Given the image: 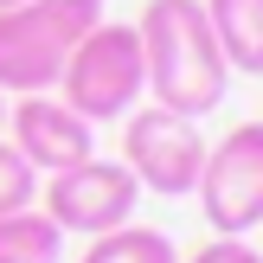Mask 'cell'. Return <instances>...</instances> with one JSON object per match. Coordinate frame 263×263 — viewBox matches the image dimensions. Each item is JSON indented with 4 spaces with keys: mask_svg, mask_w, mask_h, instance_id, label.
Masks as SVG:
<instances>
[{
    "mask_svg": "<svg viewBox=\"0 0 263 263\" xmlns=\"http://www.w3.org/2000/svg\"><path fill=\"white\" fill-rule=\"evenodd\" d=\"M141 32V64H148V97L180 116H212L225 103L231 64L205 26L199 0H148L135 20Z\"/></svg>",
    "mask_w": 263,
    "mask_h": 263,
    "instance_id": "obj_1",
    "label": "cell"
},
{
    "mask_svg": "<svg viewBox=\"0 0 263 263\" xmlns=\"http://www.w3.org/2000/svg\"><path fill=\"white\" fill-rule=\"evenodd\" d=\"M58 97L71 103L84 122H122L141 97H148V64H141V32L122 20H103L64 51Z\"/></svg>",
    "mask_w": 263,
    "mask_h": 263,
    "instance_id": "obj_2",
    "label": "cell"
},
{
    "mask_svg": "<svg viewBox=\"0 0 263 263\" xmlns=\"http://www.w3.org/2000/svg\"><path fill=\"white\" fill-rule=\"evenodd\" d=\"M122 167L141 180V193L186 199V193L199 186V167H205L199 116L161 109V103H135V109L122 116Z\"/></svg>",
    "mask_w": 263,
    "mask_h": 263,
    "instance_id": "obj_3",
    "label": "cell"
},
{
    "mask_svg": "<svg viewBox=\"0 0 263 263\" xmlns=\"http://www.w3.org/2000/svg\"><path fill=\"white\" fill-rule=\"evenodd\" d=\"M39 212L58 231H77V238H97V231H116L135 218L141 205V180L128 174L122 161H103V154H84V161L58 167V174L39 180Z\"/></svg>",
    "mask_w": 263,
    "mask_h": 263,
    "instance_id": "obj_4",
    "label": "cell"
},
{
    "mask_svg": "<svg viewBox=\"0 0 263 263\" xmlns=\"http://www.w3.org/2000/svg\"><path fill=\"white\" fill-rule=\"evenodd\" d=\"M193 193L218 238H244L263 225V116L238 122L225 141H205V167Z\"/></svg>",
    "mask_w": 263,
    "mask_h": 263,
    "instance_id": "obj_5",
    "label": "cell"
},
{
    "mask_svg": "<svg viewBox=\"0 0 263 263\" xmlns=\"http://www.w3.org/2000/svg\"><path fill=\"white\" fill-rule=\"evenodd\" d=\"M0 135H7L13 148L39 167V180L58 174V167H71V161H84V154H97V122H84L58 90L13 97V103H7V128H0Z\"/></svg>",
    "mask_w": 263,
    "mask_h": 263,
    "instance_id": "obj_6",
    "label": "cell"
},
{
    "mask_svg": "<svg viewBox=\"0 0 263 263\" xmlns=\"http://www.w3.org/2000/svg\"><path fill=\"white\" fill-rule=\"evenodd\" d=\"M64 39L39 20V7H0V90L7 97H39V90H58L64 71Z\"/></svg>",
    "mask_w": 263,
    "mask_h": 263,
    "instance_id": "obj_7",
    "label": "cell"
},
{
    "mask_svg": "<svg viewBox=\"0 0 263 263\" xmlns=\"http://www.w3.org/2000/svg\"><path fill=\"white\" fill-rule=\"evenodd\" d=\"M231 71L263 77V0H199Z\"/></svg>",
    "mask_w": 263,
    "mask_h": 263,
    "instance_id": "obj_8",
    "label": "cell"
},
{
    "mask_svg": "<svg viewBox=\"0 0 263 263\" xmlns=\"http://www.w3.org/2000/svg\"><path fill=\"white\" fill-rule=\"evenodd\" d=\"M58 257H64V231L39 205L0 212V263H58Z\"/></svg>",
    "mask_w": 263,
    "mask_h": 263,
    "instance_id": "obj_9",
    "label": "cell"
},
{
    "mask_svg": "<svg viewBox=\"0 0 263 263\" xmlns=\"http://www.w3.org/2000/svg\"><path fill=\"white\" fill-rule=\"evenodd\" d=\"M77 263H180V257H174V238H167V231L128 218V225H116V231H97Z\"/></svg>",
    "mask_w": 263,
    "mask_h": 263,
    "instance_id": "obj_10",
    "label": "cell"
},
{
    "mask_svg": "<svg viewBox=\"0 0 263 263\" xmlns=\"http://www.w3.org/2000/svg\"><path fill=\"white\" fill-rule=\"evenodd\" d=\"M32 7H39V20H45L64 45H77L84 32H97V26L109 20V0H32Z\"/></svg>",
    "mask_w": 263,
    "mask_h": 263,
    "instance_id": "obj_11",
    "label": "cell"
},
{
    "mask_svg": "<svg viewBox=\"0 0 263 263\" xmlns=\"http://www.w3.org/2000/svg\"><path fill=\"white\" fill-rule=\"evenodd\" d=\"M39 199V167L0 135V212H20V205Z\"/></svg>",
    "mask_w": 263,
    "mask_h": 263,
    "instance_id": "obj_12",
    "label": "cell"
},
{
    "mask_svg": "<svg viewBox=\"0 0 263 263\" xmlns=\"http://www.w3.org/2000/svg\"><path fill=\"white\" fill-rule=\"evenodd\" d=\"M186 263H263V251L251 238H212V244H199Z\"/></svg>",
    "mask_w": 263,
    "mask_h": 263,
    "instance_id": "obj_13",
    "label": "cell"
},
{
    "mask_svg": "<svg viewBox=\"0 0 263 263\" xmlns=\"http://www.w3.org/2000/svg\"><path fill=\"white\" fill-rule=\"evenodd\" d=\"M7 103H13V97H7V90H0V128H7Z\"/></svg>",
    "mask_w": 263,
    "mask_h": 263,
    "instance_id": "obj_14",
    "label": "cell"
},
{
    "mask_svg": "<svg viewBox=\"0 0 263 263\" xmlns=\"http://www.w3.org/2000/svg\"><path fill=\"white\" fill-rule=\"evenodd\" d=\"M0 7H26V0H0Z\"/></svg>",
    "mask_w": 263,
    "mask_h": 263,
    "instance_id": "obj_15",
    "label": "cell"
}]
</instances>
